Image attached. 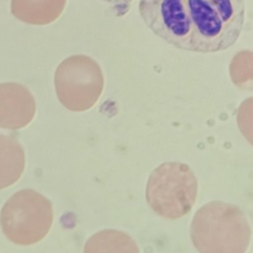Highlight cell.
<instances>
[{
    "label": "cell",
    "instance_id": "obj_8",
    "mask_svg": "<svg viewBox=\"0 0 253 253\" xmlns=\"http://www.w3.org/2000/svg\"><path fill=\"white\" fill-rule=\"evenodd\" d=\"M25 168V153L12 135L0 133V190L16 183Z\"/></svg>",
    "mask_w": 253,
    "mask_h": 253
},
{
    "label": "cell",
    "instance_id": "obj_7",
    "mask_svg": "<svg viewBox=\"0 0 253 253\" xmlns=\"http://www.w3.org/2000/svg\"><path fill=\"white\" fill-rule=\"evenodd\" d=\"M66 0H11V13L30 25H46L56 20Z\"/></svg>",
    "mask_w": 253,
    "mask_h": 253
},
{
    "label": "cell",
    "instance_id": "obj_5",
    "mask_svg": "<svg viewBox=\"0 0 253 253\" xmlns=\"http://www.w3.org/2000/svg\"><path fill=\"white\" fill-rule=\"evenodd\" d=\"M54 86L60 103L70 111L82 112L98 101L104 86L100 66L83 55L68 57L57 67Z\"/></svg>",
    "mask_w": 253,
    "mask_h": 253
},
{
    "label": "cell",
    "instance_id": "obj_9",
    "mask_svg": "<svg viewBox=\"0 0 253 253\" xmlns=\"http://www.w3.org/2000/svg\"><path fill=\"white\" fill-rule=\"evenodd\" d=\"M84 253H139V249L128 234L116 229H104L86 241Z\"/></svg>",
    "mask_w": 253,
    "mask_h": 253
},
{
    "label": "cell",
    "instance_id": "obj_4",
    "mask_svg": "<svg viewBox=\"0 0 253 253\" xmlns=\"http://www.w3.org/2000/svg\"><path fill=\"white\" fill-rule=\"evenodd\" d=\"M52 220L51 203L32 189L16 192L4 204L0 213L3 233L19 245L41 241L48 233Z\"/></svg>",
    "mask_w": 253,
    "mask_h": 253
},
{
    "label": "cell",
    "instance_id": "obj_2",
    "mask_svg": "<svg viewBox=\"0 0 253 253\" xmlns=\"http://www.w3.org/2000/svg\"><path fill=\"white\" fill-rule=\"evenodd\" d=\"M251 228L244 212L236 206L214 201L195 213L191 238L200 253H245Z\"/></svg>",
    "mask_w": 253,
    "mask_h": 253
},
{
    "label": "cell",
    "instance_id": "obj_3",
    "mask_svg": "<svg viewBox=\"0 0 253 253\" xmlns=\"http://www.w3.org/2000/svg\"><path fill=\"white\" fill-rule=\"evenodd\" d=\"M198 181L192 169L184 163L166 162L149 175L146 200L158 215L176 219L187 214L195 205Z\"/></svg>",
    "mask_w": 253,
    "mask_h": 253
},
{
    "label": "cell",
    "instance_id": "obj_10",
    "mask_svg": "<svg viewBox=\"0 0 253 253\" xmlns=\"http://www.w3.org/2000/svg\"><path fill=\"white\" fill-rule=\"evenodd\" d=\"M109 4H114V5H126L131 3L133 0H100Z\"/></svg>",
    "mask_w": 253,
    "mask_h": 253
},
{
    "label": "cell",
    "instance_id": "obj_6",
    "mask_svg": "<svg viewBox=\"0 0 253 253\" xmlns=\"http://www.w3.org/2000/svg\"><path fill=\"white\" fill-rule=\"evenodd\" d=\"M36 113V102L25 86L0 83V127L19 129L32 122Z\"/></svg>",
    "mask_w": 253,
    "mask_h": 253
},
{
    "label": "cell",
    "instance_id": "obj_1",
    "mask_svg": "<svg viewBox=\"0 0 253 253\" xmlns=\"http://www.w3.org/2000/svg\"><path fill=\"white\" fill-rule=\"evenodd\" d=\"M145 26L182 50H225L239 39L245 23V0H139Z\"/></svg>",
    "mask_w": 253,
    "mask_h": 253
}]
</instances>
